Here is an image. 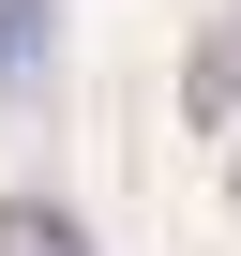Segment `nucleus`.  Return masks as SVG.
Listing matches in <instances>:
<instances>
[{
	"label": "nucleus",
	"instance_id": "obj_1",
	"mask_svg": "<svg viewBox=\"0 0 241 256\" xmlns=\"http://www.w3.org/2000/svg\"><path fill=\"white\" fill-rule=\"evenodd\" d=\"M0 256H90V226L60 196H0Z\"/></svg>",
	"mask_w": 241,
	"mask_h": 256
},
{
	"label": "nucleus",
	"instance_id": "obj_2",
	"mask_svg": "<svg viewBox=\"0 0 241 256\" xmlns=\"http://www.w3.org/2000/svg\"><path fill=\"white\" fill-rule=\"evenodd\" d=\"M46 60V0H0V76H30Z\"/></svg>",
	"mask_w": 241,
	"mask_h": 256
},
{
	"label": "nucleus",
	"instance_id": "obj_3",
	"mask_svg": "<svg viewBox=\"0 0 241 256\" xmlns=\"http://www.w3.org/2000/svg\"><path fill=\"white\" fill-rule=\"evenodd\" d=\"M226 60H241V46H226Z\"/></svg>",
	"mask_w": 241,
	"mask_h": 256
}]
</instances>
